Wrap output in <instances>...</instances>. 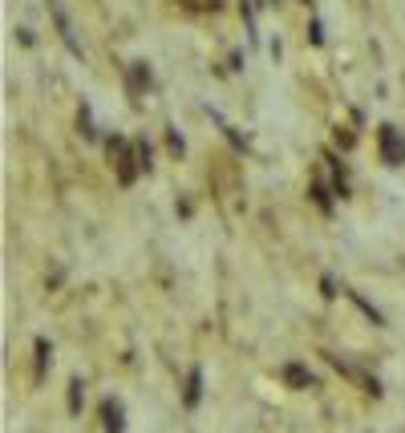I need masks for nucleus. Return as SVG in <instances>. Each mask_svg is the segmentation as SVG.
<instances>
[{
    "label": "nucleus",
    "instance_id": "obj_10",
    "mask_svg": "<svg viewBox=\"0 0 405 433\" xmlns=\"http://www.w3.org/2000/svg\"><path fill=\"white\" fill-rule=\"evenodd\" d=\"M32 349H37V377H45V365H49V340H45V337H37V344H32Z\"/></svg>",
    "mask_w": 405,
    "mask_h": 433
},
{
    "label": "nucleus",
    "instance_id": "obj_13",
    "mask_svg": "<svg viewBox=\"0 0 405 433\" xmlns=\"http://www.w3.org/2000/svg\"><path fill=\"white\" fill-rule=\"evenodd\" d=\"M81 134H85V138H97L94 118H89V106H81Z\"/></svg>",
    "mask_w": 405,
    "mask_h": 433
},
{
    "label": "nucleus",
    "instance_id": "obj_8",
    "mask_svg": "<svg viewBox=\"0 0 405 433\" xmlns=\"http://www.w3.org/2000/svg\"><path fill=\"white\" fill-rule=\"evenodd\" d=\"M344 296H349V300H353V304L361 308V312H365V316H369V320L377 324V328H385V316H381V308H373V304H369V300H365V296H361L356 288H344Z\"/></svg>",
    "mask_w": 405,
    "mask_h": 433
},
{
    "label": "nucleus",
    "instance_id": "obj_3",
    "mask_svg": "<svg viewBox=\"0 0 405 433\" xmlns=\"http://www.w3.org/2000/svg\"><path fill=\"white\" fill-rule=\"evenodd\" d=\"M49 16H53V25H57V32H61L65 49H69L73 57H81V45H77V37H73V25H69V13L61 8V0H49Z\"/></svg>",
    "mask_w": 405,
    "mask_h": 433
},
{
    "label": "nucleus",
    "instance_id": "obj_1",
    "mask_svg": "<svg viewBox=\"0 0 405 433\" xmlns=\"http://www.w3.org/2000/svg\"><path fill=\"white\" fill-rule=\"evenodd\" d=\"M106 146H110V158H113V170H118V182L122 187H130L134 178L142 175V166H138V150H134V142H126V138H106Z\"/></svg>",
    "mask_w": 405,
    "mask_h": 433
},
{
    "label": "nucleus",
    "instance_id": "obj_14",
    "mask_svg": "<svg viewBox=\"0 0 405 433\" xmlns=\"http://www.w3.org/2000/svg\"><path fill=\"white\" fill-rule=\"evenodd\" d=\"M166 142H170V154H182V138H178L175 126H170V134H166Z\"/></svg>",
    "mask_w": 405,
    "mask_h": 433
},
{
    "label": "nucleus",
    "instance_id": "obj_12",
    "mask_svg": "<svg viewBox=\"0 0 405 433\" xmlns=\"http://www.w3.org/2000/svg\"><path fill=\"white\" fill-rule=\"evenodd\" d=\"M134 150H138V166H142V170H150V166H154V162H150V142H146V138H138V142H134Z\"/></svg>",
    "mask_w": 405,
    "mask_h": 433
},
{
    "label": "nucleus",
    "instance_id": "obj_11",
    "mask_svg": "<svg viewBox=\"0 0 405 433\" xmlns=\"http://www.w3.org/2000/svg\"><path fill=\"white\" fill-rule=\"evenodd\" d=\"M81 401H85V385H81V381H73V385H69V413H77Z\"/></svg>",
    "mask_w": 405,
    "mask_h": 433
},
{
    "label": "nucleus",
    "instance_id": "obj_6",
    "mask_svg": "<svg viewBox=\"0 0 405 433\" xmlns=\"http://www.w3.org/2000/svg\"><path fill=\"white\" fill-rule=\"evenodd\" d=\"M126 73H130V89H134V94H142V89H150V85H154V77H150L146 61H130Z\"/></svg>",
    "mask_w": 405,
    "mask_h": 433
},
{
    "label": "nucleus",
    "instance_id": "obj_7",
    "mask_svg": "<svg viewBox=\"0 0 405 433\" xmlns=\"http://www.w3.org/2000/svg\"><path fill=\"white\" fill-rule=\"evenodd\" d=\"M280 372H284V381H288L292 389H308V385H312V372H308L300 360H288V365H284Z\"/></svg>",
    "mask_w": 405,
    "mask_h": 433
},
{
    "label": "nucleus",
    "instance_id": "obj_4",
    "mask_svg": "<svg viewBox=\"0 0 405 433\" xmlns=\"http://www.w3.org/2000/svg\"><path fill=\"white\" fill-rule=\"evenodd\" d=\"M101 421H106V433H122L126 429V409H122L118 397H110V401L101 405Z\"/></svg>",
    "mask_w": 405,
    "mask_h": 433
},
{
    "label": "nucleus",
    "instance_id": "obj_16",
    "mask_svg": "<svg viewBox=\"0 0 405 433\" xmlns=\"http://www.w3.org/2000/svg\"><path fill=\"white\" fill-rule=\"evenodd\" d=\"M312 45H324V25L320 20H312Z\"/></svg>",
    "mask_w": 405,
    "mask_h": 433
},
{
    "label": "nucleus",
    "instance_id": "obj_9",
    "mask_svg": "<svg viewBox=\"0 0 405 433\" xmlns=\"http://www.w3.org/2000/svg\"><path fill=\"white\" fill-rule=\"evenodd\" d=\"M332 194H337V191H328V187H324V182H312V199H316V207H320L324 215H328V211H332Z\"/></svg>",
    "mask_w": 405,
    "mask_h": 433
},
{
    "label": "nucleus",
    "instance_id": "obj_5",
    "mask_svg": "<svg viewBox=\"0 0 405 433\" xmlns=\"http://www.w3.org/2000/svg\"><path fill=\"white\" fill-rule=\"evenodd\" d=\"M203 401V369L194 365L191 372H187V389H182V405L187 409H194V405Z\"/></svg>",
    "mask_w": 405,
    "mask_h": 433
},
{
    "label": "nucleus",
    "instance_id": "obj_2",
    "mask_svg": "<svg viewBox=\"0 0 405 433\" xmlns=\"http://www.w3.org/2000/svg\"><path fill=\"white\" fill-rule=\"evenodd\" d=\"M377 150H381V158L385 166H405V134L397 126H381L377 130Z\"/></svg>",
    "mask_w": 405,
    "mask_h": 433
},
{
    "label": "nucleus",
    "instance_id": "obj_15",
    "mask_svg": "<svg viewBox=\"0 0 405 433\" xmlns=\"http://www.w3.org/2000/svg\"><path fill=\"white\" fill-rule=\"evenodd\" d=\"M320 288H324V296L332 300V296H337V280H332V275H324V280H320Z\"/></svg>",
    "mask_w": 405,
    "mask_h": 433
}]
</instances>
